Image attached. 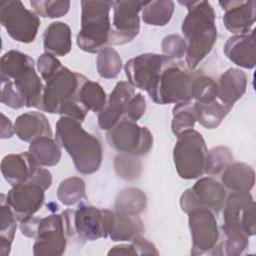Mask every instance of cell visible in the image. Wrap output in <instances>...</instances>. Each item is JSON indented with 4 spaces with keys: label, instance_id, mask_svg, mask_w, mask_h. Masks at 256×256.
Wrapping results in <instances>:
<instances>
[{
    "label": "cell",
    "instance_id": "cell-8",
    "mask_svg": "<svg viewBox=\"0 0 256 256\" xmlns=\"http://www.w3.org/2000/svg\"><path fill=\"white\" fill-rule=\"evenodd\" d=\"M193 74L194 71L185 67L180 60L168 59L160 72L151 99L161 105L190 101Z\"/></svg>",
    "mask_w": 256,
    "mask_h": 256
},
{
    "label": "cell",
    "instance_id": "cell-20",
    "mask_svg": "<svg viewBox=\"0 0 256 256\" xmlns=\"http://www.w3.org/2000/svg\"><path fill=\"white\" fill-rule=\"evenodd\" d=\"M223 52L237 66L253 69L256 65L255 30H252L251 33L229 37L224 44Z\"/></svg>",
    "mask_w": 256,
    "mask_h": 256
},
{
    "label": "cell",
    "instance_id": "cell-5",
    "mask_svg": "<svg viewBox=\"0 0 256 256\" xmlns=\"http://www.w3.org/2000/svg\"><path fill=\"white\" fill-rule=\"evenodd\" d=\"M114 1H81V28L77 34L78 47L88 53H98L108 44L111 30L110 10Z\"/></svg>",
    "mask_w": 256,
    "mask_h": 256
},
{
    "label": "cell",
    "instance_id": "cell-21",
    "mask_svg": "<svg viewBox=\"0 0 256 256\" xmlns=\"http://www.w3.org/2000/svg\"><path fill=\"white\" fill-rule=\"evenodd\" d=\"M38 167L29 151L8 154L1 161L2 176L11 186L30 180Z\"/></svg>",
    "mask_w": 256,
    "mask_h": 256
},
{
    "label": "cell",
    "instance_id": "cell-18",
    "mask_svg": "<svg viewBox=\"0 0 256 256\" xmlns=\"http://www.w3.org/2000/svg\"><path fill=\"white\" fill-rule=\"evenodd\" d=\"M134 94L135 89L129 82H117L105 107L98 113V125L102 130L111 129L125 117L128 102Z\"/></svg>",
    "mask_w": 256,
    "mask_h": 256
},
{
    "label": "cell",
    "instance_id": "cell-24",
    "mask_svg": "<svg viewBox=\"0 0 256 256\" xmlns=\"http://www.w3.org/2000/svg\"><path fill=\"white\" fill-rule=\"evenodd\" d=\"M43 47L46 53L54 56H65L72 48L71 29L65 22L50 23L43 34Z\"/></svg>",
    "mask_w": 256,
    "mask_h": 256
},
{
    "label": "cell",
    "instance_id": "cell-13",
    "mask_svg": "<svg viewBox=\"0 0 256 256\" xmlns=\"http://www.w3.org/2000/svg\"><path fill=\"white\" fill-rule=\"evenodd\" d=\"M147 1L119 0L113 3V21L108 44L124 45L131 42L140 30L139 12Z\"/></svg>",
    "mask_w": 256,
    "mask_h": 256
},
{
    "label": "cell",
    "instance_id": "cell-16",
    "mask_svg": "<svg viewBox=\"0 0 256 256\" xmlns=\"http://www.w3.org/2000/svg\"><path fill=\"white\" fill-rule=\"evenodd\" d=\"M168 59L158 53H143L129 59L124 65L128 82L134 88L146 91L151 98L160 72Z\"/></svg>",
    "mask_w": 256,
    "mask_h": 256
},
{
    "label": "cell",
    "instance_id": "cell-1",
    "mask_svg": "<svg viewBox=\"0 0 256 256\" xmlns=\"http://www.w3.org/2000/svg\"><path fill=\"white\" fill-rule=\"evenodd\" d=\"M0 72L3 104L13 109L24 106L40 108L44 84L35 70L33 58L23 52L10 50L1 57Z\"/></svg>",
    "mask_w": 256,
    "mask_h": 256
},
{
    "label": "cell",
    "instance_id": "cell-42",
    "mask_svg": "<svg viewBox=\"0 0 256 256\" xmlns=\"http://www.w3.org/2000/svg\"><path fill=\"white\" fill-rule=\"evenodd\" d=\"M40 219L41 218L35 217L33 215L30 217L21 219L19 222H20V230L22 234L29 238H35Z\"/></svg>",
    "mask_w": 256,
    "mask_h": 256
},
{
    "label": "cell",
    "instance_id": "cell-3",
    "mask_svg": "<svg viewBox=\"0 0 256 256\" xmlns=\"http://www.w3.org/2000/svg\"><path fill=\"white\" fill-rule=\"evenodd\" d=\"M223 210V225L226 236L223 248L226 255L237 256L249 245V237L256 233L255 202L250 192H232L226 197Z\"/></svg>",
    "mask_w": 256,
    "mask_h": 256
},
{
    "label": "cell",
    "instance_id": "cell-28",
    "mask_svg": "<svg viewBox=\"0 0 256 256\" xmlns=\"http://www.w3.org/2000/svg\"><path fill=\"white\" fill-rule=\"evenodd\" d=\"M0 202V254L8 256L17 228V218L7 203L5 194H1Z\"/></svg>",
    "mask_w": 256,
    "mask_h": 256
},
{
    "label": "cell",
    "instance_id": "cell-32",
    "mask_svg": "<svg viewBox=\"0 0 256 256\" xmlns=\"http://www.w3.org/2000/svg\"><path fill=\"white\" fill-rule=\"evenodd\" d=\"M231 109L232 108L221 103L219 100L207 104H199L195 102L197 121L201 126L207 129L218 127Z\"/></svg>",
    "mask_w": 256,
    "mask_h": 256
},
{
    "label": "cell",
    "instance_id": "cell-12",
    "mask_svg": "<svg viewBox=\"0 0 256 256\" xmlns=\"http://www.w3.org/2000/svg\"><path fill=\"white\" fill-rule=\"evenodd\" d=\"M187 214L192 240L191 254H217L216 249L222 248V244L220 243L216 214L212 210L202 207L194 208Z\"/></svg>",
    "mask_w": 256,
    "mask_h": 256
},
{
    "label": "cell",
    "instance_id": "cell-39",
    "mask_svg": "<svg viewBox=\"0 0 256 256\" xmlns=\"http://www.w3.org/2000/svg\"><path fill=\"white\" fill-rule=\"evenodd\" d=\"M163 55L172 60H181L186 55V42L177 34H170L163 38L161 43Z\"/></svg>",
    "mask_w": 256,
    "mask_h": 256
},
{
    "label": "cell",
    "instance_id": "cell-22",
    "mask_svg": "<svg viewBox=\"0 0 256 256\" xmlns=\"http://www.w3.org/2000/svg\"><path fill=\"white\" fill-rule=\"evenodd\" d=\"M247 75L238 68H229L221 74L217 81L218 100L232 108L245 94L247 88Z\"/></svg>",
    "mask_w": 256,
    "mask_h": 256
},
{
    "label": "cell",
    "instance_id": "cell-25",
    "mask_svg": "<svg viewBox=\"0 0 256 256\" xmlns=\"http://www.w3.org/2000/svg\"><path fill=\"white\" fill-rule=\"evenodd\" d=\"M221 182L231 192H250L255 184V171L246 163L232 162L222 172Z\"/></svg>",
    "mask_w": 256,
    "mask_h": 256
},
{
    "label": "cell",
    "instance_id": "cell-11",
    "mask_svg": "<svg viewBox=\"0 0 256 256\" xmlns=\"http://www.w3.org/2000/svg\"><path fill=\"white\" fill-rule=\"evenodd\" d=\"M106 140L111 148L130 156L145 155L153 146L151 131L127 118L121 119L115 126L107 130Z\"/></svg>",
    "mask_w": 256,
    "mask_h": 256
},
{
    "label": "cell",
    "instance_id": "cell-37",
    "mask_svg": "<svg viewBox=\"0 0 256 256\" xmlns=\"http://www.w3.org/2000/svg\"><path fill=\"white\" fill-rule=\"evenodd\" d=\"M233 162V155L228 147L217 146L207 152L205 173L209 176H215L224 171V169Z\"/></svg>",
    "mask_w": 256,
    "mask_h": 256
},
{
    "label": "cell",
    "instance_id": "cell-19",
    "mask_svg": "<svg viewBox=\"0 0 256 256\" xmlns=\"http://www.w3.org/2000/svg\"><path fill=\"white\" fill-rule=\"evenodd\" d=\"M219 5L225 11L223 23L234 35L247 34L256 20V2L254 0L220 1Z\"/></svg>",
    "mask_w": 256,
    "mask_h": 256
},
{
    "label": "cell",
    "instance_id": "cell-36",
    "mask_svg": "<svg viewBox=\"0 0 256 256\" xmlns=\"http://www.w3.org/2000/svg\"><path fill=\"white\" fill-rule=\"evenodd\" d=\"M57 198L65 206H72L85 199V183L83 179L69 177L61 181L57 189Z\"/></svg>",
    "mask_w": 256,
    "mask_h": 256
},
{
    "label": "cell",
    "instance_id": "cell-15",
    "mask_svg": "<svg viewBox=\"0 0 256 256\" xmlns=\"http://www.w3.org/2000/svg\"><path fill=\"white\" fill-rule=\"evenodd\" d=\"M114 211L80 203L73 210V231L82 241L107 238L112 225Z\"/></svg>",
    "mask_w": 256,
    "mask_h": 256
},
{
    "label": "cell",
    "instance_id": "cell-17",
    "mask_svg": "<svg viewBox=\"0 0 256 256\" xmlns=\"http://www.w3.org/2000/svg\"><path fill=\"white\" fill-rule=\"evenodd\" d=\"M44 200L45 189L32 180L12 186L6 195V201L18 221L38 212Z\"/></svg>",
    "mask_w": 256,
    "mask_h": 256
},
{
    "label": "cell",
    "instance_id": "cell-31",
    "mask_svg": "<svg viewBox=\"0 0 256 256\" xmlns=\"http://www.w3.org/2000/svg\"><path fill=\"white\" fill-rule=\"evenodd\" d=\"M78 101L88 110L99 113L107 103V96L103 87L98 83L85 78L77 95Z\"/></svg>",
    "mask_w": 256,
    "mask_h": 256
},
{
    "label": "cell",
    "instance_id": "cell-23",
    "mask_svg": "<svg viewBox=\"0 0 256 256\" xmlns=\"http://www.w3.org/2000/svg\"><path fill=\"white\" fill-rule=\"evenodd\" d=\"M15 133L19 139L31 142L36 138L52 137V129L47 117L37 111H29L19 115L14 123Z\"/></svg>",
    "mask_w": 256,
    "mask_h": 256
},
{
    "label": "cell",
    "instance_id": "cell-10",
    "mask_svg": "<svg viewBox=\"0 0 256 256\" xmlns=\"http://www.w3.org/2000/svg\"><path fill=\"white\" fill-rule=\"evenodd\" d=\"M0 23L15 41L31 43L36 38L40 18L21 1L6 0L0 2Z\"/></svg>",
    "mask_w": 256,
    "mask_h": 256
},
{
    "label": "cell",
    "instance_id": "cell-2",
    "mask_svg": "<svg viewBox=\"0 0 256 256\" xmlns=\"http://www.w3.org/2000/svg\"><path fill=\"white\" fill-rule=\"evenodd\" d=\"M188 10L181 30L186 42L185 64L194 71L211 52L217 40L216 14L208 1H179Z\"/></svg>",
    "mask_w": 256,
    "mask_h": 256
},
{
    "label": "cell",
    "instance_id": "cell-6",
    "mask_svg": "<svg viewBox=\"0 0 256 256\" xmlns=\"http://www.w3.org/2000/svg\"><path fill=\"white\" fill-rule=\"evenodd\" d=\"M73 210H65L61 214H51L40 219L33 255L60 256L65 252L68 237L73 231Z\"/></svg>",
    "mask_w": 256,
    "mask_h": 256
},
{
    "label": "cell",
    "instance_id": "cell-35",
    "mask_svg": "<svg viewBox=\"0 0 256 256\" xmlns=\"http://www.w3.org/2000/svg\"><path fill=\"white\" fill-rule=\"evenodd\" d=\"M96 68L98 74L102 78L114 79L121 72L122 60L114 48L106 46L98 52Z\"/></svg>",
    "mask_w": 256,
    "mask_h": 256
},
{
    "label": "cell",
    "instance_id": "cell-43",
    "mask_svg": "<svg viewBox=\"0 0 256 256\" xmlns=\"http://www.w3.org/2000/svg\"><path fill=\"white\" fill-rule=\"evenodd\" d=\"M15 132L14 126L12 125L9 118H7L3 113H1V138L8 139L13 136Z\"/></svg>",
    "mask_w": 256,
    "mask_h": 256
},
{
    "label": "cell",
    "instance_id": "cell-29",
    "mask_svg": "<svg viewBox=\"0 0 256 256\" xmlns=\"http://www.w3.org/2000/svg\"><path fill=\"white\" fill-rule=\"evenodd\" d=\"M190 96L191 100L199 104H207L218 100L217 81L200 71H194Z\"/></svg>",
    "mask_w": 256,
    "mask_h": 256
},
{
    "label": "cell",
    "instance_id": "cell-14",
    "mask_svg": "<svg viewBox=\"0 0 256 256\" xmlns=\"http://www.w3.org/2000/svg\"><path fill=\"white\" fill-rule=\"evenodd\" d=\"M226 199V189L216 179L206 176L198 179L180 196V207L186 214L194 208L212 210L216 215L222 210Z\"/></svg>",
    "mask_w": 256,
    "mask_h": 256
},
{
    "label": "cell",
    "instance_id": "cell-9",
    "mask_svg": "<svg viewBox=\"0 0 256 256\" xmlns=\"http://www.w3.org/2000/svg\"><path fill=\"white\" fill-rule=\"evenodd\" d=\"M85 78L84 75L62 66L54 76L46 81L39 109L43 112L58 114L63 105L78 101V90Z\"/></svg>",
    "mask_w": 256,
    "mask_h": 256
},
{
    "label": "cell",
    "instance_id": "cell-27",
    "mask_svg": "<svg viewBox=\"0 0 256 256\" xmlns=\"http://www.w3.org/2000/svg\"><path fill=\"white\" fill-rule=\"evenodd\" d=\"M29 153L37 165L42 167H52L59 163L61 159L60 145L52 137H39L30 142Z\"/></svg>",
    "mask_w": 256,
    "mask_h": 256
},
{
    "label": "cell",
    "instance_id": "cell-4",
    "mask_svg": "<svg viewBox=\"0 0 256 256\" xmlns=\"http://www.w3.org/2000/svg\"><path fill=\"white\" fill-rule=\"evenodd\" d=\"M55 139L69 154L78 172L93 174L100 168L103 159L101 142L84 130L80 122L61 116L56 122Z\"/></svg>",
    "mask_w": 256,
    "mask_h": 256
},
{
    "label": "cell",
    "instance_id": "cell-38",
    "mask_svg": "<svg viewBox=\"0 0 256 256\" xmlns=\"http://www.w3.org/2000/svg\"><path fill=\"white\" fill-rule=\"evenodd\" d=\"M30 5L34 12L41 17L60 18L67 14L70 8L68 0H32Z\"/></svg>",
    "mask_w": 256,
    "mask_h": 256
},
{
    "label": "cell",
    "instance_id": "cell-33",
    "mask_svg": "<svg viewBox=\"0 0 256 256\" xmlns=\"http://www.w3.org/2000/svg\"><path fill=\"white\" fill-rule=\"evenodd\" d=\"M146 196L138 188H127L122 190L115 201V212L121 214L139 215L146 207Z\"/></svg>",
    "mask_w": 256,
    "mask_h": 256
},
{
    "label": "cell",
    "instance_id": "cell-7",
    "mask_svg": "<svg viewBox=\"0 0 256 256\" xmlns=\"http://www.w3.org/2000/svg\"><path fill=\"white\" fill-rule=\"evenodd\" d=\"M207 152L200 132L189 129L180 133L173 148V161L178 175L186 180L201 177L205 173Z\"/></svg>",
    "mask_w": 256,
    "mask_h": 256
},
{
    "label": "cell",
    "instance_id": "cell-40",
    "mask_svg": "<svg viewBox=\"0 0 256 256\" xmlns=\"http://www.w3.org/2000/svg\"><path fill=\"white\" fill-rule=\"evenodd\" d=\"M62 66V63L56 58V56L50 53L45 52L41 54L37 59L38 72L45 82L54 76Z\"/></svg>",
    "mask_w": 256,
    "mask_h": 256
},
{
    "label": "cell",
    "instance_id": "cell-26",
    "mask_svg": "<svg viewBox=\"0 0 256 256\" xmlns=\"http://www.w3.org/2000/svg\"><path fill=\"white\" fill-rule=\"evenodd\" d=\"M144 232V226L139 215L121 214L114 211L109 237L112 241H132Z\"/></svg>",
    "mask_w": 256,
    "mask_h": 256
},
{
    "label": "cell",
    "instance_id": "cell-41",
    "mask_svg": "<svg viewBox=\"0 0 256 256\" xmlns=\"http://www.w3.org/2000/svg\"><path fill=\"white\" fill-rule=\"evenodd\" d=\"M146 111V99L142 93H135L128 102L125 117L128 120L137 122Z\"/></svg>",
    "mask_w": 256,
    "mask_h": 256
},
{
    "label": "cell",
    "instance_id": "cell-30",
    "mask_svg": "<svg viewBox=\"0 0 256 256\" xmlns=\"http://www.w3.org/2000/svg\"><path fill=\"white\" fill-rule=\"evenodd\" d=\"M175 3L171 0L147 1L142 8L141 17L144 23L152 26H165L171 20Z\"/></svg>",
    "mask_w": 256,
    "mask_h": 256
},
{
    "label": "cell",
    "instance_id": "cell-34",
    "mask_svg": "<svg viewBox=\"0 0 256 256\" xmlns=\"http://www.w3.org/2000/svg\"><path fill=\"white\" fill-rule=\"evenodd\" d=\"M196 121L195 102L193 100L178 103L173 107L171 129L175 136L185 130L193 129Z\"/></svg>",
    "mask_w": 256,
    "mask_h": 256
}]
</instances>
